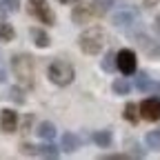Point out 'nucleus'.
I'll return each mask as SVG.
<instances>
[{"label":"nucleus","instance_id":"393cba45","mask_svg":"<svg viewBox=\"0 0 160 160\" xmlns=\"http://www.w3.org/2000/svg\"><path fill=\"white\" fill-rule=\"evenodd\" d=\"M20 151H22L25 156H40V153H38V147H33V145H29V142H22V145H20Z\"/></svg>","mask_w":160,"mask_h":160},{"label":"nucleus","instance_id":"f8f14e48","mask_svg":"<svg viewBox=\"0 0 160 160\" xmlns=\"http://www.w3.org/2000/svg\"><path fill=\"white\" fill-rule=\"evenodd\" d=\"M29 36H31V40H33V45L40 47V49H47V47L51 45V38L47 36L45 29H40V27H31V29H29Z\"/></svg>","mask_w":160,"mask_h":160},{"label":"nucleus","instance_id":"72a5a7b5","mask_svg":"<svg viewBox=\"0 0 160 160\" xmlns=\"http://www.w3.org/2000/svg\"><path fill=\"white\" fill-rule=\"evenodd\" d=\"M156 29H160V16L156 18Z\"/></svg>","mask_w":160,"mask_h":160},{"label":"nucleus","instance_id":"b1692460","mask_svg":"<svg viewBox=\"0 0 160 160\" xmlns=\"http://www.w3.org/2000/svg\"><path fill=\"white\" fill-rule=\"evenodd\" d=\"M129 149H131L129 153H131L133 158H145V156H147V151H145L142 147H140L138 142H129Z\"/></svg>","mask_w":160,"mask_h":160},{"label":"nucleus","instance_id":"f257e3e1","mask_svg":"<svg viewBox=\"0 0 160 160\" xmlns=\"http://www.w3.org/2000/svg\"><path fill=\"white\" fill-rule=\"evenodd\" d=\"M11 73L18 78L22 87H33L36 85V69H33V58L29 53H13L11 56Z\"/></svg>","mask_w":160,"mask_h":160},{"label":"nucleus","instance_id":"412c9836","mask_svg":"<svg viewBox=\"0 0 160 160\" xmlns=\"http://www.w3.org/2000/svg\"><path fill=\"white\" fill-rule=\"evenodd\" d=\"M145 142H147L149 149L160 151V129H158V131H149V133L145 136Z\"/></svg>","mask_w":160,"mask_h":160},{"label":"nucleus","instance_id":"6e6552de","mask_svg":"<svg viewBox=\"0 0 160 160\" xmlns=\"http://www.w3.org/2000/svg\"><path fill=\"white\" fill-rule=\"evenodd\" d=\"M136 18H138V11L136 9H122V11L113 13L111 22L116 27H120V29H129L131 25H136Z\"/></svg>","mask_w":160,"mask_h":160},{"label":"nucleus","instance_id":"2f4dec72","mask_svg":"<svg viewBox=\"0 0 160 160\" xmlns=\"http://www.w3.org/2000/svg\"><path fill=\"white\" fill-rule=\"evenodd\" d=\"M149 93H153V96H160V82H151V89H149Z\"/></svg>","mask_w":160,"mask_h":160},{"label":"nucleus","instance_id":"4468645a","mask_svg":"<svg viewBox=\"0 0 160 160\" xmlns=\"http://www.w3.org/2000/svg\"><path fill=\"white\" fill-rule=\"evenodd\" d=\"M36 136H38L40 140H53V138H56V127H53V122H47V120L38 122Z\"/></svg>","mask_w":160,"mask_h":160},{"label":"nucleus","instance_id":"2eb2a0df","mask_svg":"<svg viewBox=\"0 0 160 160\" xmlns=\"http://www.w3.org/2000/svg\"><path fill=\"white\" fill-rule=\"evenodd\" d=\"M38 153L40 156H45V158H58L60 156V149L56 147V145H51V140H42V145L38 147Z\"/></svg>","mask_w":160,"mask_h":160},{"label":"nucleus","instance_id":"7ed1b4c3","mask_svg":"<svg viewBox=\"0 0 160 160\" xmlns=\"http://www.w3.org/2000/svg\"><path fill=\"white\" fill-rule=\"evenodd\" d=\"M47 78L51 80V82L56 87H67L73 82V78H76V71H73V65L67 62V60H51V65L47 67Z\"/></svg>","mask_w":160,"mask_h":160},{"label":"nucleus","instance_id":"bb28decb","mask_svg":"<svg viewBox=\"0 0 160 160\" xmlns=\"http://www.w3.org/2000/svg\"><path fill=\"white\" fill-rule=\"evenodd\" d=\"M0 5H5L9 11H18L20 9V0H0Z\"/></svg>","mask_w":160,"mask_h":160},{"label":"nucleus","instance_id":"aec40b11","mask_svg":"<svg viewBox=\"0 0 160 160\" xmlns=\"http://www.w3.org/2000/svg\"><path fill=\"white\" fill-rule=\"evenodd\" d=\"M111 89H113V93H118V96H127V93L131 91V85L127 82L125 78H118V80H113Z\"/></svg>","mask_w":160,"mask_h":160},{"label":"nucleus","instance_id":"a211bd4d","mask_svg":"<svg viewBox=\"0 0 160 160\" xmlns=\"http://www.w3.org/2000/svg\"><path fill=\"white\" fill-rule=\"evenodd\" d=\"M7 98H9V100H13L16 105H25V102H27V98H25V89H22V87H18V85L9 87Z\"/></svg>","mask_w":160,"mask_h":160},{"label":"nucleus","instance_id":"9b49d317","mask_svg":"<svg viewBox=\"0 0 160 160\" xmlns=\"http://www.w3.org/2000/svg\"><path fill=\"white\" fill-rule=\"evenodd\" d=\"M136 40H138V45H140V49H145L147 51V56H160V40H151V38H147V36H136Z\"/></svg>","mask_w":160,"mask_h":160},{"label":"nucleus","instance_id":"20e7f679","mask_svg":"<svg viewBox=\"0 0 160 160\" xmlns=\"http://www.w3.org/2000/svg\"><path fill=\"white\" fill-rule=\"evenodd\" d=\"M116 65H118V71L125 73V76L136 73V65H138L136 51H131V49H120V51L116 53Z\"/></svg>","mask_w":160,"mask_h":160},{"label":"nucleus","instance_id":"4be33fe9","mask_svg":"<svg viewBox=\"0 0 160 160\" xmlns=\"http://www.w3.org/2000/svg\"><path fill=\"white\" fill-rule=\"evenodd\" d=\"M91 2H93V9H96L98 16H105L113 7V0H91Z\"/></svg>","mask_w":160,"mask_h":160},{"label":"nucleus","instance_id":"f3484780","mask_svg":"<svg viewBox=\"0 0 160 160\" xmlns=\"http://www.w3.org/2000/svg\"><path fill=\"white\" fill-rule=\"evenodd\" d=\"M122 116H125V120H127V122L136 125L138 120H140V107H136L133 102H127V105H125V111H122Z\"/></svg>","mask_w":160,"mask_h":160},{"label":"nucleus","instance_id":"cd10ccee","mask_svg":"<svg viewBox=\"0 0 160 160\" xmlns=\"http://www.w3.org/2000/svg\"><path fill=\"white\" fill-rule=\"evenodd\" d=\"M7 62H5V58H0V82H7Z\"/></svg>","mask_w":160,"mask_h":160},{"label":"nucleus","instance_id":"dca6fc26","mask_svg":"<svg viewBox=\"0 0 160 160\" xmlns=\"http://www.w3.org/2000/svg\"><path fill=\"white\" fill-rule=\"evenodd\" d=\"M133 87H136L138 91H149V89H151V78H149V73H147V71H138Z\"/></svg>","mask_w":160,"mask_h":160},{"label":"nucleus","instance_id":"423d86ee","mask_svg":"<svg viewBox=\"0 0 160 160\" xmlns=\"http://www.w3.org/2000/svg\"><path fill=\"white\" fill-rule=\"evenodd\" d=\"M140 118L149 120V122H156L160 120V98H147L140 102Z\"/></svg>","mask_w":160,"mask_h":160},{"label":"nucleus","instance_id":"39448f33","mask_svg":"<svg viewBox=\"0 0 160 160\" xmlns=\"http://www.w3.org/2000/svg\"><path fill=\"white\" fill-rule=\"evenodd\" d=\"M18 125H20V116L16 109L7 107V109L0 111V131L2 133H13L18 129Z\"/></svg>","mask_w":160,"mask_h":160},{"label":"nucleus","instance_id":"c756f323","mask_svg":"<svg viewBox=\"0 0 160 160\" xmlns=\"http://www.w3.org/2000/svg\"><path fill=\"white\" fill-rule=\"evenodd\" d=\"M31 125H33V113H27V116H25V122H22V127L29 131V127H31Z\"/></svg>","mask_w":160,"mask_h":160},{"label":"nucleus","instance_id":"ddd939ff","mask_svg":"<svg viewBox=\"0 0 160 160\" xmlns=\"http://www.w3.org/2000/svg\"><path fill=\"white\" fill-rule=\"evenodd\" d=\"M91 140H93L100 149H107V147H111V142H113V133H111L109 129H100V131H93Z\"/></svg>","mask_w":160,"mask_h":160},{"label":"nucleus","instance_id":"0eeeda50","mask_svg":"<svg viewBox=\"0 0 160 160\" xmlns=\"http://www.w3.org/2000/svg\"><path fill=\"white\" fill-rule=\"evenodd\" d=\"M98 16L93 5H82V2H76V7L71 9V20H73V25H89V20Z\"/></svg>","mask_w":160,"mask_h":160},{"label":"nucleus","instance_id":"5701e85b","mask_svg":"<svg viewBox=\"0 0 160 160\" xmlns=\"http://www.w3.org/2000/svg\"><path fill=\"white\" fill-rule=\"evenodd\" d=\"M102 69L105 71H113V69H118V65H116V51H107L105 53V58H102Z\"/></svg>","mask_w":160,"mask_h":160},{"label":"nucleus","instance_id":"f03ea898","mask_svg":"<svg viewBox=\"0 0 160 160\" xmlns=\"http://www.w3.org/2000/svg\"><path fill=\"white\" fill-rule=\"evenodd\" d=\"M105 42H107V33L100 27H87L82 33L78 36V47L85 53H89V56L100 53V49L105 47Z\"/></svg>","mask_w":160,"mask_h":160},{"label":"nucleus","instance_id":"1a4fd4ad","mask_svg":"<svg viewBox=\"0 0 160 160\" xmlns=\"http://www.w3.org/2000/svg\"><path fill=\"white\" fill-rule=\"evenodd\" d=\"M80 142H82V138H80V136H76L71 131H65L62 138H60V149H62L65 153H73L80 147Z\"/></svg>","mask_w":160,"mask_h":160},{"label":"nucleus","instance_id":"7c9ffc66","mask_svg":"<svg viewBox=\"0 0 160 160\" xmlns=\"http://www.w3.org/2000/svg\"><path fill=\"white\" fill-rule=\"evenodd\" d=\"M158 2H160V0H142V7H145V9H153Z\"/></svg>","mask_w":160,"mask_h":160},{"label":"nucleus","instance_id":"9d476101","mask_svg":"<svg viewBox=\"0 0 160 160\" xmlns=\"http://www.w3.org/2000/svg\"><path fill=\"white\" fill-rule=\"evenodd\" d=\"M33 18H38L42 25H47V27H51V25H56V16H53V11L47 7V2L45 5H40V7H36V9H31L29 11Z\"/></svg>","mask_w":160,"mask_h":160},{"label":"nucleus","instance_id":"473e14b6","mask_svg":"<svg viewBox=\"0 0 160 160\" xmlns=\"http://www.w3.org/2000/svg\"><path fill=\"white\" fill-rule=\"evenodd\" d=\"M60 5H71V2H80V0H58Z\"/></svg>","mask_w":160,"mask_h":160},{"label":"nucleus","instance_id":"6ab92c4d","mask_svg":"<svg viewBox=\"0 0 160 160\" xmlns=\"http://www.w3.org/2000/svg\"><path fill=\"white\" fill-rule=\"evenodd\" d=\"M16 38V29L5 22V20H0V40H5V42H11V40Z\"/></svg>","mask_w":160,"mask_h":160},{"label":"nucleus","instance_id":"a878e982","mask_svg":"<svg viewBox=\"0 0 160 160\" xmlns=\"http://www.w3.org/2000/svg\"><path fill=\"white\" fill-rule=\"evenodd\" d=\"M102 160H127V158H133L131 153H107V156H100Z\"/></svg>","mask_w":160,"mask_h":160},{"label":"nucleus","instance_id":"c85d7f7f","mask_svg":"<svg viewBox=\"0 0 160 160\" xmlns=\"http://www.w3.org/2000/svg\"><path fill=\"white\" fill-rule=\"evenodd\" d=\"M27 2H29V7H27V9L31 11V9H36V7H40V5H45V2H47V0H27Z\"/></svg>","mask_w":160,"mask_h":160}]
</instances>
